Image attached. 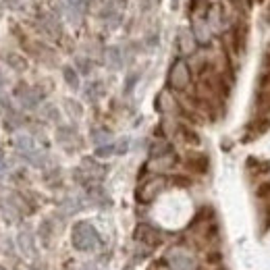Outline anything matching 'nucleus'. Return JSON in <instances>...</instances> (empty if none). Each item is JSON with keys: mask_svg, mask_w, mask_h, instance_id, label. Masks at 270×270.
<instances>
[{"mask_svg": "<svg viewBox=\"0 0 270 270\" xmlns=\"http://www.w3.org/2000/svg\"><path fill=\"white\" fill-rule=\"evenodd\" d=\"M71 243L77 251H96L100 247V233L96 231V226L88 221H79L73 224L71 231Z\"/></svg>", "mask_w": 270, "mask_h": 270, "instance_id": "obj_1", "label": "nucleus"}, {"mask_svg": "<svg viewBox=\"0 0 270 270\" xmlns=\"http://www.w3.org/2000/svg\"><path fill=\"white\" fill-rule=\"evenodd\" d=\"M191 83V69L183 58H177L169 69V88L175 92L187 90Z\"/></svg>", "mask_w": 270, "mask_h": 270, "instance_id": "obj_2", "label": "nucleus"}, {"mask_svg": "<svg viewBox=\"0 0 270 270\" xmlns=\"http://www.w3.org/2000/svg\"><path fill=\"white\" fill-rule=\"evenodd\" d=\"M164 187H167V179L162 175H154L150 179H146L142 185L137 187V202H142V204L154 202V199L164 191Z\"/></svg>", "mask_w": 270, "mask_h": 270, "instance_id": "obj_3", "label": "nucleus"}, {"mask_svg": "<svg viewBox=\"0 0 270 270\" xmlns=\"http://www.w3.org/2000/svg\"><path fill=\"white\" fill-rule=\"evenodd\" d=\"M15 98L19 100V104L23 108L33 110V108L40 106L44 94H42L38 88H31V85H27V83H19V85H17V90H15Z\"/></svg>", "mask_w": 270, "mask_h": 270, "instance_id": "obj_4", "label": "nucleus"}, {"mask_svg": "<svg viewBox=\"0 0 270 270\" xmlns=\"http://www.w3.org/2000/svg\"><path fill=\"white\" fill-rule=\"evenodd\" d=\"M167 266L171 270H199L194 256H189L183 249H171L167 256Z\"/></svg>", "mask_w": 270, "mask_h": 270, "instance_id": "obj_5", "label": "nucleus"}, {"mask_svg": "<svg viewBox=\"0 0 270 270\" xmlns=\"http://www.w3.org/2000/svg\"><path fill=\"white\" fill-rule=\"evenodd\" d=\"M135 239L147 247H158L162 243V233L152 224H139L135 229Z\"/></svg>", "mask_w": 270, "mask_h": 270, "instance_id": "obj_6", "label": "nucleus"}, {"mask_svg": "<svg viewBox=\"0 0 270 270\" xmlns=\"http://www.w3.org/2000/svg\"><path fill=\"white\" fill-rule=\"evenodd\" d=\"M38 21H40V27H42V31H44L46 36H50V38H60V36H63V27H60V21H58L56 15L42 13L38 17Z\"/></svg>", "mask_w": 270, "mask_h": 270, "instance_id": "obj_7", "label": "nucleus"}, {"mask_svg": "<svg viewBox=\"0 0 270 270\" xmlns=\"http://www.w3.org/2000/svg\"><path fill=\"white\" fill-rule=\"evenodd\" d=\"M175 162H177V156L169 152V154H164V156H154V158H150V162L146 164V171H152V172H167L171 171L172 167H175Z\"/></svg>", "mask_w": 270, "mask_h": 270, "instance_id": "obj_8", "label": "nucleus"}, {"mask_svg": "<svg viewBox=\"0 0 270 270\" xmlns=\"http://www.w3.org/2000/svg\"><path fill=\"white\" fill-rule=\"evenodd\" d=\"M191 33H194V38H196L197 44H202V46H208L212 42V27L208 25L206 19H194Z\"/></svg>", "mask_w": 270, "mask_h": 270, "instance_id": "obj_9", "label": "nucleus"}, {"mask_svg": "<svg viewBox=\"0 0 270 270\" xmlns=\"http://www.w3.org/2000/svg\"><path fill=\"white\" fill-rule=\"evenodd\" d=\"M196 46H197V42H196V38H194V33H191L189 29H181L179 36H177V50H179V54H181V56L194 54Z\"/></svg>", "mask_w": 270, "mask_h": 270, "instance_id": "obj_10", "label": "nucleus"}, {"mask_svg": "<svg viewBox=\"0 0 270 270\" xmlns=\"http://www.w3.org/2000/svg\"><path fill=\"white\" fill-rule=\"evenodd\" d=\"M177 100H175V96H172L171 92H160L158 94V98H156V108H158V112H162V115H175L177 112Z\"/></svg>", "mask_w": 270, "mask_h": 270, "instance_id": "obj_11", "label": "nucleus"}, {"mask_svg": "<svg viewBox=\"0 0 270 270\" xmlns=\"http://www.w3.org/2000/svg\"><path fill=\"white\" fill-rule=\"evenodd\" d=\"M187 169L191 172H196V175H206L208 172V167H210V162H208V156L204 154H194L187 158Z\"/></svg>", "mask_w": 270, "mask_h": 270, "instance_id": "obj_12", "label": "nucleus"}, {"mask_svg": "<svg viewBox=\"0 0 270 270\" xmlns=\"http://www.w3.org/2000/svg\"><path fill=\"white\" fill-rule=\"evenodd\" d=\"M15 147H17V152H19V156H21L23 160H27L29 156L38 150L36 144H33V139L29 135H19V137H17L15 139Z\"/></svg>", "mask_w": 270, "mask_h": 270, "instance_id": "obj_13", "label": "nucleus"}, {"mask_svg": "<svg viewBox=\"0 0 270 270\" xmlns=\"http://www.w3.org/2000/svg\"><path fill=\"white\" fill-rule=\"evenodd\" d=\"M123 50H121L119 46H110L106 50V65L112 69V71H119V69H123Z\"/></svg>", "mask_w": 270, "mask_h": 270, "instance_id": "obj_14", "label": "nucleus"}, {"mask_svg": "<svg viewBox=\"0 0 270 270\" xmlns=\"http://www.w3.org/2000/svg\"><path fill=\"white\" fill-rule=\"evenodd\" d=\"M177 133H179V137H181L185 144H189V146H199V135H197L191 127L179 125V127H177Z\"/></svg>", "mask_w": 270, "mask_h": 270, "instance_id": "obj_15", "label": "nucleus"}, {"mask_svg": "<svg viewBox=\"0 0 270 270\" xmlns=\"http://www.w3.org/2000/svg\"><path fill=\"white\" fill-rule=\"evenodd\" d=\"M104 96V83L102 81H92L88 88H85V98L90 102H98Z\"/></svg>", "mask_w": 270, "mask_h": 270, "instance_id": "obj_16", "label": "nucleus"}, {"mask_svg": "<svg viewBox=\"0 0 270 270\" xmlns=\"http://www.w3.org/2000/svg\"><path fill=\"white\" fill-rule=\"evenodd\" d=\"M63 77H65V81H67V85L71 90H79V71L77 69H73V67H65L63 69Z\"/></svg>", "mask_w": 270, "mask_h": 270, "instance_id": "obj_17", "label": "nucleus"}, {"mask_svg": "<svg viewBox=\"0 0 270 270\" xmlns=\"http://www.w3.org/2000/svg\"><path fill=\"white\" fill-rule=\"evenodd\" d=\"M90 137H92V142L96 144V146H104V144H110V131L108 129H104V127H96V129H92V133H90Z\"/></svg>", "mask_w": 270, "mask_h": 270, "instance_id": "obj_18", "label": "nucleus"}, {"mask_svg": "<svg viewBox=\"0 0 270 270\" xmlns=\"http://www.w3.org/2000/svg\"><path fill=\"white\" fill-rule=\"evenodd\" d=\"M172 152V147L169 142H156L152 147H150V156L154 158V156H164V154H169Z\"/></svg>", "mask_w": 270, "mask_h": 270, "instance_id": "obj_19", "label": "nucleus"}, {"mask_svg": "<svg viewBox=\"0 0 270 270\" xmlns=\"http://www.w3.org/2000/svg\"><path fill=\"white\" fill-rule=\"evenodd\" d=\"M112 154H117V144H104L96 147V156L98 158H108Z\"/></svg>", "mask_w": 270, "mask_h": 270, "instance_id": "obj_20", "label": "nucleus"}, {"mask_svg": "<svg viewBox=\"0 0 270 270\" xmlns=\"http://www.w3.org/2000/svg\"><path fill=\"white\" fill-rule=\"evenodd\" d=\"M73 137H75L73 127H58V131H56V139H58L60 144H67V142H71Z\"/></svg>", "mask_w": 270, "mask_h": 270, "instance_id": "obj_21", "label": "nucleus"}, {"mask_svg": "<svg viewBox=\"0 0 270 270\" xmlns=\"http://www.w3.org/2000/svg\"><path fill=\"white\" fill-rule=\"evenodd\" d=\"M75 67H77V71H79L81 75H90L92 73V60H88V58H83V56H79L75 60Z\"/></svg>", "mask_w": 270, "mask_h": 270, "instance_id": "obj_22", "label": "nucleus"}, {"mask_svg": "<svg viewBox=\"0 0 270 270\" xmlns=\"http://www.w3.org/2000/svg\"><path fill=\"white\" fill-rule=\"evenodd\" d=\"M19 243H21V249H25V251H27V254H31V251H33V241H31V235L29 233H21L19 235Z\"/></svg>", "mask_w": 270, "mask_h": 270, "instance_id": "obj_23", "label": "nucleus"}, {"mask_svg": "<svg viewBox=\"0 0 270 270\" xmlns=\"http://www.w3.org/2000/svg\"><path fill=\"white\" fill-rule=\"evenodd\" d=\"M6 60H8V65H11L13 69H17V71H23L25 69V60L21 56H17V54H6Z\"/></svg>", "mask_w": 270, "mask_h": 270, "instance_id": "obj_24", "label": "nucleus"}, {"mask_svg": "<svg viewBox=\"0 0 270 270\" xmlns=\"http://www.w3.org/2000/svg\"><path fill=\"white\" fill-rule=\"evenodd\" d=\"M256 196H258L260 199H270V181L260 183V187L256 189Z\"/></svg>", "mask_w": 270, "mask_h": 270, "instance_id": "obj_25", "label": "nucleus"}, {"mask_svg": "<svg viewBox=\"0 0 270 270\" xmlns=\"http://www.w3.org/2000/svg\"><path fill=\"white\" fill-rule=\"evenodd\" d=\"M65 104H67V108H69V112H71V115H75V117H81V106L79 104H77L75 100H65Z\"/></svg>", "mask_w": 270, "mask_h": 270, "instance_id": "obj_26", "label": "nucleus"}, {"mask_svg": "<svg viewBox=\"0 0 270 270\" xmlns=\"http://www.w3.org/2000/svg\"><path fill=\"white\" fill-rule=\"evenodd\" d=\"M137 79H139V75H137V73H131V75L127 77V81H125V94H129V92L133 90V85L137 83Z\"/></svg>", "mask_w": 270, "mask_h": 270, "instance_id": "obj_27", "label": "nucleus"}, {"mask_svg": "<svg viewBox=\"0 0 270 270\" xmlns=\"http://www.w3.org/2000/svg\"><path fill=\"white\" fill-rule=\"evenodd\" d=\"M2 2H4V6L13 8V11H19V8H23L25 0H2Z\"/></svg>", "mask_w": 270, "mask_h": 270, "instance_id": "obj_28", "label": "nucleus"}, {"mask_svg": "<svg viewBox=\"0 0 270 270\" xmlns=\"http://www.w3.org/2000/svg\"><path fill=\"white\" fill-rule=\"evenodd\" d=\"M129 150V139L123 137V139H119L117 142V154H125Z\"/></svg>", "mask_w": 270, "mask_h": 270, "instance_id": "obj_29", "label": "nucleus"}, {"mask_svg": "<svg viewBox=\"0 0 270 270\" xmlns=\"http://www.w3.org/2000/svg\"><path fill=\"white\" fill-rule=\"evenodd\" d=\"M44 115H46V119H50V121H56V119H58V110H56L54 106H46V108H44Z\"/></svg>", "mask_w": 270, "mask_h": 270, "instance_id": "obj_30", "label": "nucleus"}, {"mask_svg": "<svg viewBox=\"0 0 270 270\" xmlns=\"http://www.w3.org/2000/svg\"><path fill=\"white\" fill-rule=\"evenodd\" d=\"M260 85H262V88H264V90H266V88H268V85H270V71L262 75V79H260Z\"/></svg>", "mask_w": 270, "mask_h": 270, "instance_id": "obj_31", "label": "nucleus"}, {"mask_svg": "<svg viewBox=\"0 0 270 270\" xmlns=\"http://www.w3.org/2000/svg\"><path fill=\"white\" fill-rule=\"evenodd\" d=\"M4 85H6V77L2 73V69H0V96L4 94Z\"/></svg>", "mask_w": 270, "mask_h": 270, "instance_id": "obj_32", "label": "nucleus"}, {"mask_svg": "<svg viewBox=\"0 0 270 270\" xmlns=\"http://www.w3.org/2000/svg\"><path fill=\"white\" fill-rule=\"evenodd\" d=\"M6 169V158H4V154L0 152V171H4Z\"/></svg>", "mask_w": 270, "mask_h": 270, "instance_id": "obj_33", "label": "nucleus"}, {"mask_svg": "<svg viewBox=\"0 0 270 270\" xmlns=\"http://www.w3.org/2000/svg\"><path fill=\"white\" fill-rule=\"evenodd\" d=\"M0 270H6V268H4V266H0Z\"/></svg>", "mask_w": 270, "mask_h": 270, "instance_id": "obj_34", "label": "nucleus"}, {"mask_svg": "<svg viewBox=\"0 0 270 270\" xmlns=\"http://www.w3.org/2000/svg\"><path fill=\"white\" fill-rule=\"evenodd\" d=\"M231 2H237V0H231Z\"/></svg>", "mask_w": 270, "mask_h": 270, "instance_id": "obj_35", "label": "nucleus"}]
</instances>
